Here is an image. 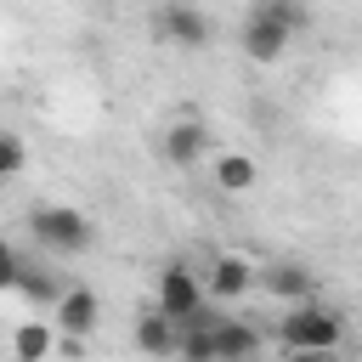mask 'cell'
<instances>
[{
  "instance_id": "obj_1",
  "label": "cell",
  "mask_w": 362,
  "mask_h": 362,
  "mask_svg": "<svg viewBox=\"0 0 362 362\" xmlns=\"http://www.w3.org/2000/svg\"><path fill=\"white\" fill-rule=\"evenodd\" d=\"M277 339L288 345V356H334L345 345V317L322 300H305L277 322Z\"/></svg>"
},
{
  "instance_id": "obj_2",
  "label": "cell",
  "mask_w": 362,
  "mask_h": 362,
  "mask_svg": "<svg viewBox=\"0 0 362 362\" xmlns=\"http://www.w3.org/2000/svg\"><path fill=\"white\" fill-rule=\"evenodd\" d=\"M28 226H34L40 249H51V255H85V249L96 243L90 215H79L74 204H40V209L28 215Z\"/></svg>"
},
{
  "instance_id": "obj_3",
  "label": "cell",
  "mask_w": 362,
  "mask_h": 362,
  "mask_svg": "<svg viewBox=\"0 0 362 362\" xmlns=\"http://www.w3.org/2000/svg\"><path fill=\"white\" fill-rule=\"evenodd\" d=\"M288 40H294V23L283 17V6H277V0H260V6L249 11V23H243V34H238V45H243V57H249V62H260V68H272V62H283V51H288Z\"/></svg>"
},
{
  "instance_id": "obj_4",
  "label": "cell",
  "mask_w": 362,
  "mask_h": 362,
  "mask_svg": "<svg viewBox=\"0 0 362 362\" xmlns=\"http://www.w3.org/2000/svg\"><path fill=\"white\" fill-rule=\"evenodd\" d=\"M204 294H209V283H204L192 266L170 260V266L158 272V294H153V305H158V311H170L175 322H187V317H198V311H204Z\"/></svg>"
},
{
  "instance_id": "obj_5",
  "label": "cell",
  "mask_w": 362,
  "mask_h": 362,
  "mask_svg": "<svg viewBox=\"0 0 362 362\" xmlns=\"http://www.w3.org/2000/svg\"><path fill=\"white\" fill-rule=\"evenodd\" d=\"M260 288L272 300L305 305V300H317V272H305L300 260H277V266H260Z\"/></svg>"
},
{
  "instance_id": "obj_6",
  "label": "cell",
  "mask_w": 362,
  "mask_h": 362,
  "mask_svg": "<svg viewBox=\"0 0 362 362\" xmlns=\"http://www.w3.org/2000/svg\"><path fill=\"white\" fill-rule=\"evenodd\" d=\"M51 322H57L68 339H90L96 322H102V300H96L90 288H68V294L51 305Z\"/></svg>"
},
{
  "instance_id": "obj_7",
  "label": "cell",
  "mask_w": 362,
  "mask_h": 362,
  "mask_svg": "<svg viewBox=\"0 0 362 362\" xmlns=\"http://www.w3.org/2000/svg\"><path fill=\"white\" fill-rule=\"evenodd\" d=\"M164 40L181 45V51H204L209 45V17L192 0H170L164 6Z\"/></svg>"
},
{
  "instance_id": "obj_8",
  "label": "cell",
  "mask_w": 362,
  "mask_h": 362,
  "mask_svg": "<svg viewBox=\"0 0 362 362\" xmlns=\"http://www.w3.org/2000/svg\"><path fill=\"white\" fill-rule=\"evenodd\" d=\"M136 351H141V356H175V351H181V322H175L170 311H158V305L141 311V317H136Z\"/></svg>"
},
{
  "instance_id": "obj_9",
  "label": "cell",
  "mask_w": 362,
  "mask_h": 362,
  "mask_svg": "<svg viewBox=\"0 0 362 362\" xmlns=\"http://www.w3.org/2000/svg\"><path fill=\"white\" fill-rule=\"evenodd\" d=\"M209 294L215 300H238V294H249L255 283H260V272L243 260V255H215V266H209Z\"/></svg>"
},
{
  "instance_id": "obj_10",
  "label": "cell",
  "mask_w": 362,
  "mask_h": 362,
  "mask_svg": "<svg viewBox=\"0 0 362 362\" xmlns=\"http://www.w3.org/2000/svg\"><path fill=\"white\" fill-rule=\"evenodd\" d=\"M57 322L51 317H28V322H17L11 328V362H45L51 351H57Z\"/></svg>"
},
{
  "instance_id": "obj_11",
  "label": "cell",
  "mask_w": 362,
  "mask_h": 362,
  "mask_svg": "<svg viewBox=\"0 0 362 362\" xmlns=\"http://www.w3.org/2000/svg\"><path fill=\"white\" fill-rule=\"evenodd\" d=\"M204 147H209V136H204L198 119H175V124L164 130V158L181 164V170H192V164L204 158Z\"/></svg>"
},
{
  "instance_id": "obj_12",
  "label": "cell",
  "mask_w": 362,
  "mask_h": 362,
  "mask_svg": "<svg viewBox=\"0 0 362 362\" xmlns=\"http://www.w3.org/2000/svg\"><path fill=\"white\" fill-rule=\"evenodd\" d=\"M215 351H221V362H255L260 356V334L243 317H226V322H215Z\"/></svg>"
},
{
  "instance_id": "obj_13",
  "label": "cell",
  "mask_w": 362,
  "mask_h": 362,
  "mask_svg": "<svg viewBox=\"0 0 362 362\" xmlns=\"http://www.w3.org/2000/svg\"><path fill=\"white\" fill-rule=\"evenodd\" d=\"M175 356L181 362H221V351H215V317L209 311H198V317L181 322V351Z\"/></svg>"
},
{
  "instance_id": "obj_14",
  "label": "cell",
  "mask_w": 362,
  "mask_h": 362,
  "mask_svg": "<svg viewBox=\"0 0 362 362\" xmlns=\"http://www.w3.org/2000/svg\"><path fill=\"white\" fill-rule=\"evenodd\" d=\"M255 181H260V164L249 153H221L215 158V187L221 192H249Z\"/></svg>"
},
{
  "instance_id": "obj_15",
  "label": "cell",
  "mask_w": 362,
  "mask_h": 362,
  "mask_svg": "<svg viewBox=\"0 0 362 362\" xmlns=\"http://www.w3.org/2000/svg\"><path fill=\"white\" fill-rule=\"evenodd\" d=\"M17 294H28L34 305H57L68 288L57 283V272H23V283H17Z\"/></svg>"
},
{
  "instance_id": "obj_16",
  "label": "cell",
  "mask_w": 362,
  "mask_h": 362,
  "mask_svg": "<svg viewBox=\"0 0 362 362\" xmlns=\"http://www.w3.org/2000/svg\"><path fill=\"white\" fill-rule=\"evenodd\" d=\"M23 158H28V153H23V136H11V130H6V136H0V175H17V170H23Z\"/></svg>"
}]
</instances>
